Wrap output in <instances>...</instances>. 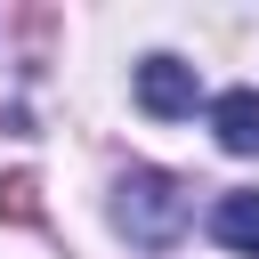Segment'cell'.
Listing matches in <instances>:
<instances>
[{
	"instance_id": "cell-1",
	"label": "cell",
	"mask_w": 259,
	"mask_h": 259,
	"mask_svg": "<svg viewBox=\"0 0 259 259\" xmlns=\"http://www.w3.org/2000/svg\"><path fill=\"white\" fill-rule=\"evenodd\" d=\"M186 219H194V194H186V178H170V170H130V178L113 186V227H121L138 251H170V243L186 235Z\"/></svg>"
},
{
	"instance_id": "cell-3",
	"label": "cell",
	"mask_w": 259,
	"mask_h": 259,
	"mask_svg": "<svg viewBox=\"0 0 259 259\" xmlns=\"http://www.w3.org/2000/svg\"><path fill=\"white\" fill-rule=\"evenodd\" d=\"M210 243H227V251L259 259V186H235V194H219V202H210Z\"/></svg>"
},
{
	"instance_id": "cell-2",
	"label": "cell",
	"mask_w": 259,
	"mask_h": 259,
	"mask_svg": "<svg viewBox=\"0 0 259 259\" xmlns=\"http://www.w3.org/2000/svg\"><path fill=\"white\" fill-rule=\"evenodd\" d=\"M138 105H146L154 121H186V113L202 105L194 65H186V57H146V65H138Z\"/></svg>"
},
{
	"instance_id": "cell-4",
	"label": "cell",
	"mask_w": 259,
	"mask_h": 259,
	"mask_svg": "<svg viewBox=\"0 0 259 259\" xmlns=\"http://www.w3.org/2000/svg\"><path fill=\"white\" fill-rule=\"evenodd\" d=\"M210 130L227 154H259V89H219L210 97Z\"/></svg>"
}]
</instances>
